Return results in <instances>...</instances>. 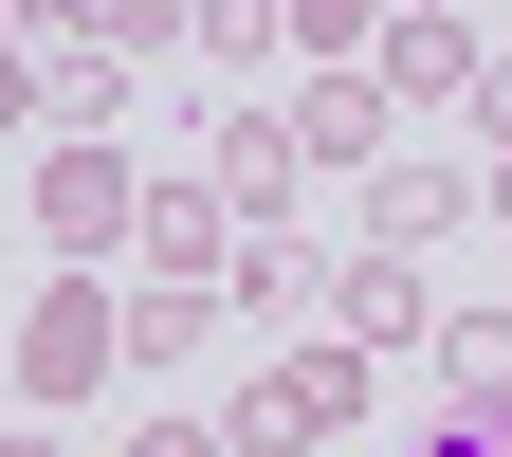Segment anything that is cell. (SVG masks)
<instances>
[{
  "label": "cell",
  "mask_w": 512,
  "mask_h": 457,
  "mask_svg": "<svg viewBox=\"0 0 512 457\" xmlns=\"http://www.w3.org/2000/svg\"><path fill=\"white\" fill-rule=\"evenodd\" d=\"M311 293H330V256H311V238H238V275H220V311H256V330L311 311Z\"/></svg>",
  "instance_id": "12"
},
{
  "label": "cell",
  "mask_w": 512,
  "mask_h": 457,
  "mask_svg": "<svg viewBox=\"0 0 512 457\" xmlns=\"http://www.w3.org/2000/svg\"><path fill=\"white\" fill-rule=\"evenodd\" d=\"M55 147H110V128H128V55H92V37H55Z\"/></svg>",
  "instance_id": "10"
},
{
  "label": "cell",
  "mask_w": 512,
  "mask_h": 457,
  "mask_svg": "<svg viewBox=\"0 0 512 457\" xmlns=\"http://www.w3.org/2000/svg\"><path fill=\"white\" fill-rule=\"evenodd\" d=\"M128 256H147V293H220V275H238L220 183H147V238H128Z\"/></svg>",
  "instance_id": "8"
},
{
  "label": "cell",
  "mask_w": 512,
  "mask_h": 457,
  "mask_svg": "<svg viewBox=\"0 0 512 457\" xmlns=\"http://www.w3.org/2000/svg\"><path fill=\"white\" fill-rule=\"evenodd\" d=\"M330 348H439V311H421V275H403V256H330Z\"/></svg>",
  "instance_id": "9"
},
{
  "label": "cell",
  "mask_w": 512,
  "mask_h": 457,
  "mask_svg": "<svg viewBox=\"0 0 512 457\" xmlns=\"http://www.w3.org/2000/svg\"><path fill=\"white\" fill-rule=\"evenodd\" d=\"M476 202H494V183H476V165H439V147H403V165H384V183H366V256H403V275H421V256H439V238H458Z\"/></svg>",
  "instance_id": "6"
},
{
  "label": "cell",
  "mask_w": 512,
  "mask_h": 457,
  "mask_svg": "<svg viewBox=\"0 0 512 457\" xmlns=\"http://www.w3.org/2000/svg\"><path fill=\"white\" fill-rule=\"evenodd\" d=\"M421 457H512V421H421Z\"/></svg>",
  "instance_id": "18"
},
{
  "label": "cell",
  "mask_w": 512,
  "mask_h": 457,
  "mask_svg": "<svg viewBox=\"0 0 512 457\" xmlns=\"http://www.w3.org/2000/svg\"><path fill=\"white\" fill-rule=\"evenodd\" d=\"M0 457H74V439H55V421H0Z\"/></svg>",
  "instance_id": "19"
},
{
  "label": "cell",
  "mask_w": 512,
  "mask_h": 457,
  "mask_svg": "<svg viewBox=\"0 0 512 457\" xmlns=\"http://www.w3.org/2000/svg\"><path fill=\"white\" fill-rule=\"evenodd\" d=\"M439 384L458 421H512V311H439Z\"/></svg>",
  "instance_id": "11"
},
{
  "label": "cell",
  "mask_w": 512,
  "mask_h": 457,
  "mask_svg": "<svg viewBox=\"0 0 512 457\" xmlns=\"http://www.w3.org/2000/svg\"><path fill=\"white\" fill-rule=\"evenodd\" d=\"M37 238L74 256V275L128 256V238H147V165H128V147H37Z\"/></svg>",
  "instance_id": "3"
},
{
  "label": "cell",
  "mask_w": 512,
  "mask_h": 457,
  "mask_svg": "<svg viewBox=\"0 0 512 457\" xmlns=\"http://www.w3.org/2000/svg\"><path fill=\"white\" fill-rule=\"evenodd\" d=\"M202 183H220V220H238V238H293V183H311V147H293V110H220V147H202Z\"/></svg>",
  "instance_id": "5"
},
{
  "label": "cell",
  "mask_w": 512,
  "mask_h": 457,
  "mask_svg": "<svg viewBox=\"0 0 512 457\" xmlns=\"http://www.w3.org/2000/svg\"><path fill=\"white\" fill-rule=\"evenodd\" d=\"M92 384H128V275H55L19 311V421H74Z\"/></svg>",
  "instance_id": "1"
},
{
  "label": "cell",
  "mask_w": 512,
  "mask_h": 457,
  "mask_svg": "<svg viewBox=\"0 0 512 457\" xmlns=\"http://www.w3.org/2000/svg\"><path fill=\"white\" fill-rule=\"evenodd\" d=\"M494 238H512V165H494Z\"/></svg>",
  "instance_id": "20"
},
{
  "label": "cell",
  "mask_w": 512,
  "mask_h": 457,
  "mask_svg": "<svg viewBox=\"0 0 512 457\" xmlns=\"http://www.w3.org/2000/svg\"><path fill=\"white\" fill-rule=\"evenodd\" d=\"M348 421H366V348H275V366L220 403V439H238V457H330Z\"/></svg>",
  "instance_id": "2"
},
{
  "label": "cell",
  "mask_w": 512,
  "mask_h": 457,
  "mask_svg": "<svg viewBox=\"0 0 512 457\" xmlns=\"http://www.w3.org/2000/svg\"><path fill=\"white\" fill-rule=\"evenodd\" d=\"M202 330H220V293H128V366H202Z\"/></svg>",
  "instance_id": "13"
},
{
  "label": "cell",
  "mask_w": 512,
  "mask_h": 457,
  "mask_svg": "<svg viewBox=\"0 0 512 457\" xmlns=\"http://www.w3.org/2000/svg\"><path fill=\"white\" fill-rule=\"evenodd\" d=\"M202 55H220V74H275L293 19H275V0H202Z\"/></svg>",
  "instance_id": "14"
},
{
  "label": "cell",
  "mask_w": 512,
  "mask_h": 457,
  "mask_svg": "<svg viewBox=\"0 0 512 457\" xmlns=\"http://www.w3.org/2000/svg\"><path fill=\"white\" fill-rule=\"evenodd\" d=\"M458 128H476V147L512 165V37H494V74H476V110H458Z\"/></svg>",
  "instance_id": "16"
},
{
  "label": "cell",
  "mask_w": 512,
  "mask_h": 457,
  "mask_svg": "<svg viewBox=\"0 0 512 457\" xmlns=\"http://www.w3.org/2000/svg\"><path fill=\"white\" fill-rule=\"evenodd\" d=\"M128 457H238L220 421H128Z\"/></svg>",
  "instance_id": "17"
},
{
  "label": "cell",
  "mask_w": 512,
  "mask_h": 457,
  "mask_svg": "<svg viewBox=\"0 0 512 457\" xmlns=\"http://www.w3.org/2000/svg\"><path fill=\"white\" fill-rule=\"evenodd\" d=\"M293 147H311V165H348V183H384V165H403L384 74H293Z\"/></svg>",
  "instance_id": "7"
},
{
  "label": "cell",
  "mask_w": 512,
  "mask_h": 457,
  "mask_svg": "<svg viewBox=\"0 0 512 457\" xmlns=\"http://www.w3.org/2000/svg\"><path fill=\"white\" fill-rule=\"evenodd\" d=\"M37 110H55V55H37L19 19H0V128H37Z\"/></svg>",
  "instance_id": "15"
},
{
  "label": "cell",
  "mask_w": 512,
  "mask_h": 457,
  "mask_svg": "<svg viewBox=\"0 0 512 457\" xmlns=\"http://www.w3.org/2000/svg\"><path fill=\"white\" fill-rule=\"evenodd\" d=\"M366 74H384V110H476V74H494V37L476 19H439V0H384V55H366Z\"/></svg>",
  "instance_id": "4"
}]
</instances>
